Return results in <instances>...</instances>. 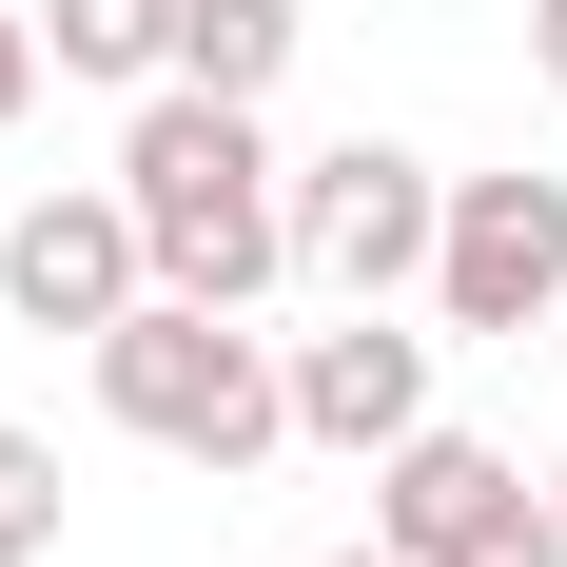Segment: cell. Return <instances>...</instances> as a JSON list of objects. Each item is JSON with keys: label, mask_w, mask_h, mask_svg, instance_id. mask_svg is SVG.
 Here are the masks:
<instances>
[{"label": "cell", "mask_w": 567, "mask_h": 567, "mask_svg": "<svg viewBox=\"0 0 567 567\" xmlns=\"http://www.w3.org/2000/svg\"><path fill=\"white\" fill-rule=\"evenodd\" d=\"M293 40H313L293 0H176V79H196V99H275Z\"/></svg>", "instance_id": "obj_9"}, {"label": "cell", "mask_w": 567, "mask_h": 567, "mask_svg": "<svg viewBox=\"0 0 567 567\" xmlns=\"http://www.w3.org/2000/svg\"><path fill=\"white\" fill-rule=\"evenodd\" d=\"M528 79H548V99H567V0H528Z\"/></svg>", "instance_id": "obj_13"}, {"label": "cell", "mask_w": 567, "mask_h": 567, "mask_svg": "<svg viewBox=\"0 0 567 567\" xmlns=\"http://www.w3.org/2000/svg\"><path fill=\"white\" fill-rule=\"evenodd\" d=\"M117 196H137L157 293H216V313H275L293 293V157L255 137V99L157 79V99L117 117Z\"/></svg>", "instance_id": "obj_1"}, {"label": "cell", "mask_w": 567, "mask_h": 567, "mask_svg": "<svg viewBox=\"0 0 567 567\" xmlns=\"http://www.w3.org/2000/svg\"><path fill=\"white\" fill-rule=\"evenodd\" d=\"M40 59L99 79V99H157L176 79V0H40Z\"/></svg>", "instance_id": "obj_8"}, {"label": "cell", "mask_w": 567, "mask_h": 567, "mask_svg": "<svg viewBox=\"0 0 567 567\" xmlns=\"http://www.w3.org/2000/svg\"><path fill=\"white\" fill-rule=\"evenodd\" d=\"M431 352L411 333V293H333V333H293V451H392V431H431Z\"/></svg>", "instance_id": "obj_6"}, {"label": "cell", "mask_w": 567, "mask_h": 567, "mask_svg": "<svg viewBox=\"0 0 567 567\" xmlns=\"http://www.w3.org/2000/svg\"><path fill=\"white\" fill-rule=\"evenodd\" d=\"M20 99H40V20L0 0V137H20Z\"/></svg>", "instance_id": "obj_12"}, {"label": "cell", "mask_w": 567, "mask_h": 567, "mask_svg": "<svg viewBox=\"0 0 567 567\" xmlns=\"http://www.w3.org/2000/svg\"><path fill=\"white\" fill-rule=\"evenodd\" d=\"M451 567H567V509H548V489H509V509L470 528V548H451Z\"/></svg>", "instance_id": "obj_11"}, {"label": "cell", "mask_w": 567, "mask_h": 567, "mask_svg": "<svg viewBox=\"0 0 567 567\" xmlns=\"http://www.w3.org/2000/svg\"><path fill=\"white\" fill-rule=\"evenodd\" d=\"M509 489H528V470L489 451V431H451V411H431V431H392V451H372V528H392L411 567H451L470 528L509 509Z\"/></svg>", "instance_id": "obj_7"}, {"label": "cell", "mask_w": 567, "mask_h": 567, "mask_svg": "<svg viewBox=\"0 0 567 567\" xmlns=\"http://www.w3.org/2000/svg\"><path fill=\"white\" fill-rule=\"evenodd\" d=\"M431 216H451V176L411 137L293 157V293H431Z\"/></svg>", "instance_id": "obj_4"}, {"label": "cell", "mask_w": 567, "mask_h": 567, "mask_svg": "<svg viewBox=\"0 0 567 567\" xmlns=\"http://www.w3.org/2000/svg\"><path fill=\"white\" fill-rule=\"evenodd\" d=\"M79 372H99V411L137 431V451L216 470V489L293 451V333H255V313H216V293H137L117 333H79Z\"/></svg>", "instance_id": "obj_2"}, {"label": "cell", "mask_w": 567, "mask_h": 567, "mask_svg": "<svg viewBox=\"0 0 567 567\" xmlns=\"http://www.w3.org/2000/svg\"><path fill=\"white\" fill-rule=\"evenodd\" d=\"M548 333H567V313H548Z\"/></svg>", "instance_id": "obj_15"}, {"label": "cell", "mask_w": 567, "mask_h": 567, "mask_svg": "<svg viewBox=\"0 0 567 567\" xmlns=\"http://www.w3.org/2000/svg\"><path fill=\"white\" fill-rule=\"evenodd\" d=\"M137 293H157V255H137V196L117 176H40L0 216V313L20 333H117Z\"/></svg>", "instance_id": "obj_5"}, {"label": "cell", "mask_w": 567, "mask_h": 567, "mask_svg": "<svg viewBox=\"0 0 567 567\" xmlns=\"http://www.w3.org/2000/svg\"><path fill=\"white\" fill-rule=\"evenodd\" d=\"M0 567H59V451L0 431Z\"/></svg>", "instance_id": "obj_10"}, {"label": "cell", "mask_w": 567, "mask_h": 567, "mask_svg": "<svg viewBox=\"0 0 567 567\" xmlns=\"http://www.w3.org/2000/svg\"><path fill=\"white\" fill-rule=\"evenodd\" d=\"M548 509H567V470H548Z\"/></svg>", "instance_id": "obj_14"}, {"label": "cell", "mask_w": 567, "mask_h": 567, "mask_svg": "<svg viewBox=\"0 0 567 567\" xmlns=\"http://www.w3.org/2000/svg\"><path fill=\"white\" fill-rule=\"evenodd\" d=\"M567 313V176H451V216H431V333H489L528 352Z\"/></svg>", "instance_id": "obj_3"}]
</instances>
